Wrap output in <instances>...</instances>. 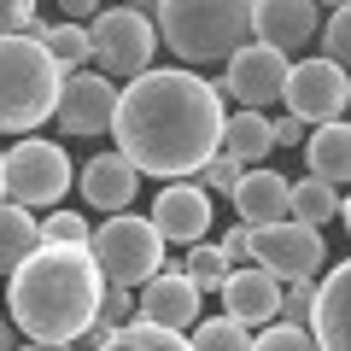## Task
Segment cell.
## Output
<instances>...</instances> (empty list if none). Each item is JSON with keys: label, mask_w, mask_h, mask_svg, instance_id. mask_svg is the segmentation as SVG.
I'll return each instance as SVG.
<instances>
[{"label": "cell", "mask_w": 351, "mask_h": 351, "mask_svg": "<svg viewBox=\"0 0 351 351\" xmlns=\"http://www.w3.org/2000/svg\"><path fill=\"white\" fill-rule=\"evenodd\" d=\"M193 351H252V334L240 322H228V316H205L199 328L188 334Z\"/></svg>", "instance_id": "obj_27"}, {"label": "cell", "mask_w": 351, "mask_h": 351, "mask_svg": "<svg viewBox=\"0 0 351 351\" xmlns=\"http://www.w3.org/2000/svg\"><path fill=\"white\" fill-rule=\"evenodd\" d=\"M100 351H193V346H188V334H170V328H152V322H129Z\"/></svg>", "instance_id": "obj_24"}, {"label": "cell", "mask_w": 351, "mask_h": 351, "mask_svg": "<svg viewBox=\"0 0 351 351\" xmlns=\"http://www.w3.org/2000/svg\"><path fill=\"white\" fill-rule=\"evenodd\" d=\"M18 351H76V346H18Z\"/></svg>", "instance_id": "obj_36"}, {"label": "cell", "mask_w": 351, "mask_h": 351, "mask_svg": "<svg viewBox=\"0 0 351 351\" xmlns=\"http://www.w3.org/2000/svg\"><path fill=\"white\" fill-rule=\"evenodd\" d=\"M311 304H316V281H281V322H311Z\"/></svg>", "instance_id": "obj_31"}, {"label": "cell", "mask_w": 351, "mask_h": 351, "mask_svg": "<svg viewBox=\"0 0 351 351\" xmlns=\"http://www.w3.org/2000/svg\"><path fill=\"white\" fill-rule=\"evenodd\" d=\"M158 41L188 64H228L240 47H252V6L246 0H164Z\"/></svg>", "instance_id": "obj_3"}, {"label": "cell", "mask_w": 351, "mask_h": 351, "mask_svg": "<svg viewBox=\"0 0 351 351\" xmlns=\"http://www.w3.org/2000/svg\"><path fill=\"white\" fill-rule=\"evenodd\" d=\"M64 71L29 36H0V135H29L59 112Z\"/></svg>", "instance_id": "obj_4"}, {"label": "cell", "mask_w": 351, "mask_h": 351, "mask_svg": "<svg viewBox=\"0 0 351 351\" xmlns=\"http://www.w3.org/2000/svg\"><path fill=\"white\" fill-rule=\"evenodd\" d=\"M252 351H316V339L299 322H269V328L252 334Z\"/></svg>", "instance_id": "obj_29"}, {"label": "cell", "mask_w": 351, "mask_h": 351, "mask_svg": "<svg viewBox=\"0 0 351 351\" xmlns=\"http://www.w3.org/2000/svg\"><path fill=\"white\" fill-rule=\"evenodd\" d=\"M304 164H311V176L328 182V188H346V182H351V123H346V117L311 129V141H304Z\"/></svg>", "instance_id": "obj_19"}, {"label": "cell", "mask_w": 351, "mask_h": 351, "mask_svg": "<svg viewBox=\"0 0 351 351\" xmlns=\"http://www.w3.org/2000/svg\"><path fill=\"white\" fill-rule=\"evenodd\" d=\"M246 263L276 281H316V269L328 263V240L322 228L304 223H269V228H246Z\"/></svg>", "instance_id": "obj_8"}, {"label": "cell", "mask_w": 351, "mask_h": 351, "mask_svg": "<svg viewBox=\"0 0 351 351\" xmlns=\"http://www.w3.org/2000/svg\"><path fill=\"white\" fill-rule=\"evenodd\" d=\"M223 158H234L240 170H263V158L276 152V135H269V117L263 112H228L223 117Z\"/></svg>", "instance_id": "obj_20"}, {"label": "cell", "mask_w": 351, "mask_h": 351, "mask_svg": "<svg viewBox=\"0 0 351 351\" xmlns=\"http://www.w3.org/2000/svg\"><path fill=\"white\" fill-rule=\"evenodd\" d=\"M293 223L304 228H322L339 217V188H328V182H316V176H304V182H293V205H287Z\"/></svg>", "instance_id": "obj_23"}, {"label": "cell", "mask_w": 351, "mask_h": 351, "mask_svg": "<svg viewBox=\"0 0 351 351\" xmlns=\"http://www.w3.org/2000/svg\"><path fill=\"white\" fill-rule=\"evenodd\" d=\"M316 47H322V59H328V64L351 71V0H339L334 12L322 18V29H316Z\"/></svg>", "instance_id": "obj_26"}, {"label": "cell", "mask_w": 351, "mask_h": 351, "mask_svg": "<svg viewBox=\"0 0 351 351\" xmlns=\"http://www.w3.org/2000/svg\"><path fill=\"white\" fill-rule=\"evenodd\" d=\"M281 106H287V117H299L304 129H322V123H339L351 106V76L339 71V64L328 59H299L287 71V88H281Z\"/></svg>", "instance_id": "obj_9"}, {"label": "cell", "mask_w": 351, "mask_h": 351, "mask_svg": "<svg viewBox=\"0 0 351 351\" xmlns=\"http://www.w3.org/2000/svg\"><path fill=\"white\" fill-rule=\"evenodd\" d=\"M36 6H29V0H0V36H29V29H36Z\"/></svg>", "instance_id": "obj_33"}, {"label": "cell", "mask_w": 351, "mask_h": 351, "mask_svg": "<svg viewBox=\"0 0 351 351\" xmlns=\"http://www.w3.org/2000/svg\"><path fill=\"white\" fill-rule=\"evenodd\" d=\"M100 269L88 246H36L6 276V322L29 346H76L100 316Z\"/></svg>", "instance_id": "obj_2"}, {"label": "cell", "mask_w": 351, "mask_h": 351, "mask_svg": "<svg viewBox=\"0 0 351 351\" xmlns=\"http://www.w3.org/2000/svg\"><path fill=\"white\" fill-rule=\"evenodd\" d=\"M240 176H246V170H240L234 158H223V152H217V158H205L199 188H205V193H234V188H240Z\"/></svg>", "instance_id": "obj_32"}, {"label": "cell", "mask_w": 351, "mask_h": 351, "mask_svg": "<svg viewBox=\"0 0 351 351\" xmlns=\"http://www.w3.org/2000/svg\"><path fill=\"white\" fill-rule=\"evenodd\" d=\"M129 322H135V293H123V287H106V293H100V316H94V328L117 334V328H129Z\"/></svg>", "instance_id": "obj_30"}, {"label": "cell", "mask_w": 351, "mask_h": 351, "mask_svg": "<svg viewBox=\"0 0 351 351\" xmlns=\"http://www.w3.org/2000/svg\"><path fill=\"white\" fill-rule=\"evenodd\" d=\"M223 316L240 322L246 334L281 322V281L263 276V269H234V276L223 281Z\"/></svg>", "instance_id": "obj_16"}, {"label": "cell", "mask_w": 351, "mask_h": 351, "mask_svg": "<svg viewBox=\"0 0 351 351\" xmlns=\"http://www.w3.org/2000/svg\"><path fill=\"white\" fill-rule=\"evenodd\" d=\"M0 170H6V152H0Z\"/></svg>", "instance_id": "obj_39"}, {"label": "cell", "mask_w": 351, "mask_h": 351, "mask_svg": "<svg viewBox=\"0 0 351 351\" xmlns=\"http://www.w3.org/2000/svg\"><path fill=\"white\" fill-rule=\"evenodd\" d=\"M339 217H346V228H351V193H346V199H339Z\"/></svg>", "instance_id": "obj_37"}, {"label": "cell", "mask_w": 351, "mask_h": 351, "mask_svg": "<svg viewBox=\"0 0 351 351\" xmlns=\"http://www.w3.org/2000/svg\"><path fill=\"white\" fill-rule=\"evenodd\" d=\"M228 199H234V211H240V228H269V223H287L293 182L281 170H246Z\"/></svg>", "instance_id": "obj_18"}, {"label": "cell", "mask_w": 351, "mask_h": 351, "mask_svg": "<svg viewBox=\"0 0 351 351\" xmlns=\"http://www.w3.org/2000/svg\"><path fill=\"white\" fill-rule=\"evenodd\" d=\"M316 29H322V12H316L311 0H258L252 6V36H258V47L281 53L287 64H293V53H304L316 41Z\"/></svg>", "instance_id": "obj_12"}, {"label": "cell", "mask_w": 351, "mask_h": 351, "mask_svg": "<svg viewBox=\"0 0 351 351\" xmlns=\"http://www.w3.org/2000/svg\"><path fill=\"white\" fill-rule=\"evenodd\" d=\"M0 334H12V322H6V311H0Z\"/></svg>", "instance_id": "obj_38"}, {"label": "cell", "mask_w": 351, "mask_h": 351, "mask_svg": "<svg viewBox=\"0 0 351 351\" xmlns=\"http://www.w3.org/2000/svg\"><path fill=\"white\" fill-rule=\"evenodd\" d=\"M36 246H41V217L6 199V205H0V276H12Z\"/></svg>", "instance_id": "obj_21"}, {"label": "cell", "mask_w": 351, "mask_h": 351, "mask_svg": "<svg viewBox=\"0 0 351 351\" xmlns=\"http://www.w3.org/2000/svg\"><path fill=\"white\" fill-rule=\"evenodd\" d=\"M152 47H158L152 12H141V6H100L94 24H88V59L100 76H129V82L147 76Z\"/></svg>", "instance_id": "obj_6"}, {"label": "cell", "mask_w": 351, "mask_h": 351, "mask_svg": "<svg viewBox=\"0 0 351 351\" xmlns=\"http://www.w3.org/2000/svg\"><path fill=\"white\" fill-rule=\"evenodd\" d=\"M135 322L170 328V334H193V328H199V287H193L182 269H158V276L135 293Z\"/></svg>", "instance_id": "obj_14"}, {"label": "cell", "mask_w": 351, "mask_h": 351, "mask_svg": "<svg viewBox=\"0 0 351 351\" xmlns=\"http://www.w3.org/2000/svg\"><path fill=\"white\" fill-rule=\"evenodd\" d=\"M29 41H36V47L47 53L64 76H71V71H88V29H82V24H47V18H36Z\"/></svg>", "instance_id": "obj_22"}, {"label": "cell", "mask_w": 351, "mask_h": 351, "mask_svg": "<svg viewBox=\"0 0 351 351\" xmlns=\"http://www.w3.org/2000/svg\"><path fill=\"white\" fill-rule=\"evenodd\" d=\"M223 94L217 82H205L199 71H158L152 64L147 76L117 94V158L135 164L141 176H199L205 158H217L223 147Z\"/></svg>", "instance_id": "obj_1"}, {"label": "cell", "mask_w": 351, "mask_h": 351, "mask_svg": "<svg viewBox=\"0 0 351 351\" xmlns=\"http://www.w3.org/2000/svg\"><path fill=\"white\" fill-rule=\"evenodd\" d=\"M88 234H94V223L76 217V211H64V205L41 217V246H88Z\"/></svg>", "instance_id": "obj_28"}, {"label": "cell", "mask_w": 351, "mask_h": 351, "mask_svg": "<svg viewBox=\"0 0 351 351\" xmlns=\"http://www.w3.org/2000/svg\"><path fill=\"white\" fill-rule=\"evenodd\" d=\"M269 135H276V147H304V141H311V129H304L299 117H276V123H269Z\"/></svg>", "instance_id": "obj_34"}, {"label": "cell", "mask_w": 351, "mask_h": 351, "mask_svg": "<svg viewBox=\"0 0 351 351\" xmlns=\"http://www.w3.org/2000/svg\"><path fill=\"white\" fill-rule=\"evenodd\" d=\"M76 188H82V199L94 205V211L123 217V211H129V199L141 193V170H135V164H123L117 152H100V158H88V164H82Z\"/></svg>", "instance_id": "obj_17"}, {"label": "cell", "mask_w": 351, "mask_h": 351, "mask_svg": "<svg viewBox=\"0 0 351 351\" xmlns=\"http://www.w3.org/2000/svg\"><path fill=\"white\" fill-rule=\"evenodd\" d=\"M117 94H123V88H117L112 76L71 71L64 88H59V112H53V117H59L64 135H106L112 117H117Z\"/></svg>", "instance_id": "obj_11"}, {"label": "cell", "mask_w": 351, "mask_h": 351, "mask_svg": "<svg viewBox=\"0 0 351 351\" xmlns=\"http://www.w3.org/2000/svg\"><path fill=\"white\" fill-rule=\"evenodd\" d=\"M88 258H94V269H100L106 287L141 293L164 269V240H158V228H152L147 217L123 211V217L94 223V234H88Z\"/></svg>", "instance_id": "obj_5"}, {"label": "cell", "mask_w": 351, "mask_h": 351, "mask_svg": "<svg viewBox=\"0 0 351 351\" xmlns=\"http://www.w3.org/2000/svg\"><path fill=\"white\" fill-rule=\"evenodd\" d=\"M76 182L71 158H64V147H53V141L41 135H24L12 152H6V193H12V205H24V211H59L64 188Z\"/></svg>", "instance_id": "obj_7"}, {"label": "cell", "mask_w": 351, "mask_h": 351, "mask_svg": "<svg viewBox=\"0 0 351 351\" xmlns=\"http://www.w3.org/2000/svg\"><path fill=\"white\" fill-rule=\"evenodd\" d=\"M287 71H293V64L281 59V53H269V47H258V41H252V47H240L234 59H228V71L217 76V94H228L240 112H263V106L281 100Z\"/></svg>", "instance_id": "obj_10"}, {"label": "cell", "mask_w": 351, "mask_h": 351, "mask_svg": "<svg viewBox=\"0 0 351 351\" xmlns=\"http://www.w3.org/2000/svg\"><path fill=\"white\" fill-rule=\"evenodd\" d=\"M311 339L316 351H351V258H339V269H328L316 281Z\"/></svg>", "instance_id": "obj_15"}, {"label": "cell", "mask_w": 351, "mask_h": 351, "mask_svg": "<svg viewBox=\"0 0 351 351\" xmlns=\"http://www.w3.org/2000/svg\"><path fill=\"white\" fill-rule=\"evenodd\" d=\"M182 276L199 287V299L205 293H223V281L234 276L228 269V258H223V246H211V240H199V246H188V263H182Z\"/></svg>", "instance_id": "obj_25"}, {"label": "cell", "mask_w": 351, "mask_h": 351, "mask_svg": "<svg viewBox=\"0 0 351 351\" xmlns=\"http://www.w3.org/2000/svg\"><path fill=\"white\" fill-rule=\"evenodd\" d=\"M152 228H158L164 246H199L205 228H211V193L199 188V182H164L158 199H152Z\"/></svg>", "instance_id": "obj_13"}, {"label": "cell", "mask_w": 351, "mask_h": 351, "mask_svg": "<svg viewBox=\"0 0 351 351\" xmlns=\"http://www.w3.org/2000/svg\"><path fill=\"white\" fill-rule=\"evenodd\" d=\"M100 12V6H88V0H71V6H64V24H82V18H94Z\"/></svg>", "instance_id": "obj_35"}]
</instances>
